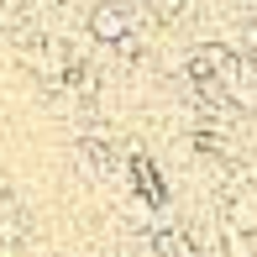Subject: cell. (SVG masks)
<instances>
[{
  "instance_id": "6da1fadb",
  "label": "cell",
  "mask_w": 257,
  "mask_h": 257,
  "mask_svg": "<svg viewBox=\"0 0 257 257\" xmlns=\"http://www.w3.org/2000/svg\"><path fill=\"white\" fill-rule=\"evenodd\" d=\"M126 27H132V11L126 6H100L95 16H89V32H95L100 42H126Z\"/></svg>"
}]
</instances>
